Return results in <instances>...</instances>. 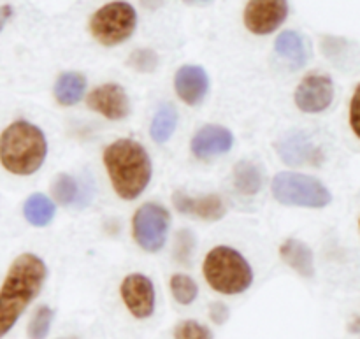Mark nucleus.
<instances>
[{"label": "nucleus", "instance_id": "7c9ffc66", "mask_svg": "<svg viewBox=\"0 0 360 339\" xmlns=\"http://www.w3.org/2000/svg\"><path fill=\"white\" fill-rule=\"evenodd\" d=\"M141 2H143V6L148 7V9H157V7L162 6L164 0H141Z\"/></svg>", "mask_w": 360, "mask_h": 339}, {"label": "nucleus", "instance_id": "bb28decb", "mask_svg": "<svg viewBox=\"0 0 360 339\" xmlns=\"http://www.w3.org/2000/svg\"><path fill=\"white\" fill-rule=\"evenodd\" d=\"M129 65L137 72H153L158 67V55L151 49H137L130 55Z\"/></svg>", "mask_w": 360, "mask_h": 339}, {"label": "nucleus", "instance_id": "a211bd4d", "mask_svg": "<svg viewBox=\"0 0 360 339\" xmlns=\"http://www.w3.org/2000/svg\"><path fill=\"white\" fill-rule=\"evenodd\" d=\"M51 193L56 203L62 204V206H84L86 204L84 196H91L83 185H79V181L74 176L65 174V172L53 179Z\"/></svg>", "mask_w": 360, "mask_h": 339}, {"label": "nucleus", "instance_id": "1a4fd4ad", "mask_svg": "<svg viewBox=\"0 0 360 339\" xmlns=\"http://www.w3.org/2000/svg\"><path fill=\"white\" fill-rule=\"evenodd\" d=\"M288 16L287 0H250L245 7V25L252 34L267 35Z\"/></svg>", "mask_w": 360, "mask_h": 339}, {"label": "nucleus", "instance_id": "f8f14e48", "mask_svg": "<svg viewBox=\"0 0 360 339\" xmlns=\"http://www.w3.org/2000/svg\"><path fill=\"white\" fill-rule=\"evenodd\" d=\"M88 108L97 111L108 120H123L130 113V101L123 87L116 83H105L95 88L86 98Z\"/></svg>", "mask_w": 360, "mask_h": 339}, {"label": "nucleus", "instance_id": "ddd939ff", "mask_svg": "<svg viewBox=\"0 0 360 339\" xmlns=\"http://www.w3.org/2000/svg\"><path fill=\"white\" fill-rule=\"evenodd\" d=\"M234 146V136L221 125H206L195 132L190 143L193 157L199 160H211L218 155H225Z\"/></svg>", "mask_w": 360, "mask_h": 339}, {"label": "nucleus", "instance_id": "c85d7f7f", "mask_svg": "<svg viewBox=\"0 0 360 339\" xmlns=\"http://www.w3.org/2000/svg\"><path fill=\"white\" fill-rule=\"evenodd\" d=\"M229 316H231V312H229L227 305H224V302H213V305L210 306V319L213 320L217 326H221V324L227 322Z\"/></svg>", "mask_w": 360, "mask_h": 339}, {"label": "nucleus", "instance_id": "a878e982", "mask_svg": "<svg viewBox=\"0 0 360 339\" xmlns=\"http://www.w3.org/2000/svg\"><path fill=\"white\" fill-rule=\"evenodd\" d=\"M174 339H213V333L195 320H183L174 327Z\"/></svg>", "mask_w": 360, "mask_h": 339}, {"label": "nucleus", "instance_id": "9d476101", "mask_svg": "<svg viewBox=\"0 0 360 339\" xmlns=\"http://www.w3.org/2000/svg\"><path fill=\"white\" fill-rule=\"evenodd\" d=\"M294 101L302 113L316 115L326 111L334 101L333 79L326 74H309L295 88Z\"/></svg>", "mask_w": 360, "mask_h": 339}, {"label": "nucleus", "instance_id": "f704fd0d", "mask_svg": "<svg viewBox=\"0 0 360 339\" xmlns=\"http://www.w3.org/2000/svg\"><path fill=\"white\" fill-rule=\"evenodd\" d=\"M359 224H360V222H359Z\"/></svg>", "mask_w": 360, "mask_h": 339}, {"label": "nucleus", "instance_id": "6ab92c4d", "mask_svg": "<svg viewBox=\"0 0 360 339\" xmlns=\"http://www.w3.org/2000/svg\"><path fill=\"white\" fill-rule=\"evenodd\" d=\"M86 90V77L79 72L60 74L55 83V98L60 105H76Z\"/></svg>", "mask_w": 360, "mask_h": 339}, {"label": "nucleus", "instance_id": "72a5a7b5", "mask_svg": "<svg viewBox=\"0 0 360 339\" xmlns=\"http://www.w3.org/2000/svg\"><path fill=\"white\" fill-rule=\"evenodd\" d=\"M58 339H79V338H72V336H70V338H58Z\"/></svg>", "mask_w": 360, "mask_h": 339}, {"label": "nucleus", "instance_id": "4468645a", "mask_svg": "<svg viewBox=\"0 0 360 339\" xmlns=\"http://www.w3.org/2000/svg\"><path fill=\"white\" fill-rule=\"evenodd\" d=\"M174 90L185 104L199 105L210 90V77L202 67L183 65L174 76Z\"/></svg>", "mask_w": 360, "mask_h": 339}, {"label": "nucleus", "instance_id": "f257e3e1", "mask_svg": "<svg viewBox=\"0 0 360 339\" xmlns=\"http://www.w3.org/2000/svg\"><path fill=\"white\" fill-rule=\"evenodd\" d=\"M46 276L44 260L34 253H23L11 264L0 288V339L16 326L27 306L37 298Z\"/></svg>", "mask_w": 360, "mask_h": 339}, {"label": "nucleus", "instance_id": "b1692460", "mask_svg": "<svg viewBox=\"0 0 360 339\" xmlns=\"http://www.w3.org/2000/svg\"><path fill=\"white\" fill-rule=\"evenodd\" d=\"M53 309L49 306H39L35 313L32 315L30 322H28V338L30 339H46L49 334L53 324Z\"/></svg>", "mask_w": 360, "mask_h": 339}, {"label": "nucleus", "instance_id": "20e7f679", "mask_svg": "<svg viewBox=\"0 0 360 339\" xmlns=\"http://www.w3.org/2000/svg\"><path fill=\"white\" fill-rule=\"evenodd\" d=\"M202 273L210 287L224 295L243 294L253 283L252 266L231 246H214L204 259Z\"/></svg>", "mask_w": 360, "mask_h": 339}, {"label": "nucleus", "instance_id": "0eeeda50", "mask_svg": "<svg viewBox=\"0 0 360 339\" xmlns=\"http://www.w3.org/2000/svg\"><path fill=\"white\" fill-rule=\"evenodd\" d=\"M171 215L164 206L146 203L136 211L132 218V234L144 252L157 253L164 248L167 239Z\"/></svg>", "mask_w": 360, "mask_h": 339}, {"label": "nucleus", "instance_id": "cd10ccee", "mask_svg": "<svg viewBox=\"0 0 360 339\" xmlns=\"http://www.w3.org/2000/svg\"><path fill=\"white\" fill-rule=\"evenodd\" d=\"M350 127L352 132L360 139V84L355 88L350 101Z\"/></svg>", "mask_w": 360, "mask_h": 339}, {"label": "nucleus", "instance_id": "c756f323", "mask_svg": "<svg viewBox=\"0 0 360 339\" xmlns=\"http://www.w3.org/2000/svg\"><path fill=\"white\" fill-rule=\"evenodd\" d=\"M11 16H13V7L11 6L0 7V32L4 30V27H6L7 21L11 20Z\"/></svg>", "mask_w": 360, "mask_h": 339}, {"label": "nucleus", "instance_id": "aec40b11", "mask_svg": "<svg viewBox=\"0 0 360 339\" xmlns=\"http://www.w3.org/2000/svg\"><path fill=\"white\" fill-rule=\"evenodd\" d=\"M232 181H234V188L241 196H257L260 192V188H262L264 183L262 171L253 162L241 160L234 165Z\"/></svg>", "mask_w": 360, "mask_h": 339}, {"label": "nucleus", "instance_id": "f3484780", "mask_svg": "<svg viewBox=\"0 0 360 339\" xmlns=\"http://www.w3.org/2000/svg\"><path fill=\"white\" fill-rule=\"evenodd\" d=\"M274 49L292 69H301L309 60V44L299 32H281L274 42Z\"/></svg>", "mask_w": 360, "mask_h": 339}, {"label": "nucleus", "instance_id": "2f4dec72", "mask_svg": "<svg viewBox=\"0 0 360 339\" xmlns=\"http://www.w3.org/2000/svg\"><path fill=\"white\" fill-rule=\"evenodd\" d=\"M350 331H352V333H355V334H360V316H359V319H355L354 322L350 324Z\"/></svg>", "mask_w": 360, "mask_h": 339}, {"label": "nucleus", "instance_id": "2eb2a0df", "mask_svg": "<svg viewBox=\"0 0 360 339\" xmlns=\"http://www.w3.org/2000/svg\"><path fill=\"white\" fill-rule=\"evenodd\" d=\"M172 204L179 213L202 218L206 222H217L224 218L225 215L224 200L214 193L202 197H190L185 192H174L172 193Z\"/></svg>", "mask_w": 360, "mask_h": 339}, {"label": "nucleus", "instance_id": "dca6fc26", "mask_svg": "<svg viewBox=\"0 0 360 339\" xmlns=\"http://www.w3.org/2000/svg\"><path fill=\"white\" fill-rule=\"evenodd\" d=\"M280 257L288 267L301 274L302 278L315 276V255L313 250L301 239L290 238L281 243Z\"/></svg>", "mask_w": 360, "mask_h": 339}, {"label": "nucleus", "instance_id": "6e6552de", "mask_svg": "<svg viewBox=\"0 0 360 339\" xmlns=\"http://www.w3.org/2000/svg\"><path fill=\"white\" fill-rule=\"evenodd\" d=\"M120 295L130 315L137 320L150 319L155 313V285L146 274L132 273L123 278L120 285Z\"/></svg>", "mask_w": 360, "mask_h": 339}, {"label": "nucleus", "instance_id": "412c9836", "mask_svg": "<svg viewBox=\"0 0 360 339\" xmlns=\"http://www.w3.org/2000/svg\"><path fill=\"white\" fill-rule=\"evenodd\" d=\"M56 207L49 197L44 193H32L23 206V215L27 222L34 227H46L55 218Z\"/></svg>", "mask_w": 360, "mask_h": 339}, {"label": "nucleus", "instance_id": "393cba45", "mask_svg": "<svg viewBox=\"0 0 360 339\" xmlns=\"http://www.w3.org/2000/svg\"><path fill=\"white\" fill-rule=\"evenodd\" d=\"M193 250H195V234L192 231H188V229L179 231L174 243V259L179 264L188 266L190 259L193 255Z\"/></svg>", "mask_w": 360, "mask_h": 339}, {"label": "nucleus", "instance_id": "4be33fe9", "mask_svg": "<svg viewBox=\"0 0 360 339\" xmlns=\"http://www.w3.org/2000/svg\"><path fill=\"white\" fill-rule=\"evenodd\" d=\"M176 127H178V111L172 104H164L158 108L153 120H151L150 134L155 143L164 144L171 139Z\"/></svg>", "mask_w": 360, "mask_h": 339}, {"label": "nucleus", "instance_id": "7ed1b4c3", "mask_svg": "<svg viewBox=\"0 0 360 339\" xmlns=\"http://www.w3.org/2000/svg\"><path fill=\"white\" fill-rule=\"evenodd\" d=\"M48 155L44 132L27 120L11 123L0 136V164L16 176H30L42 167Z\"/></svg>", "mask_w": 360, "mask_h": 339}, {"label": "nucleus", "instance_id": "f03ea898", "mask_svg": "<svg viewBox=\"0 0 360 339\" xmlns=\"http://www.w3.org/2000/svg\"><path fill=\"white\" fill-rule=\"evenodd\" d=\"M104 165L118 197L134 200L150 185L151 158L144 146L132 139H118L104 150Z\"/></svg>", "mask_w": 360, "mask_h": 339}, {"label": "nucleus", "instance_id": "423d86ee", "mask_svg": "<svg viewBox=\"0 0 360 339\" xmlns=\"http://www.w3.org/2000/svg\"><path fill=\"white\" fill-rule=\"evenodd\" d=\"M137 27V13L129 2H109L95 11L90 20V32L95 41L104 46L125 42Z\"/></svg>", "mask_w": 360, "mask_h": 339}, {"label": "nucleus", "instance_id": "473e14b6", "mask_svg": "<svg viewBox=\"0 0 360 339\" xmlns=\"http://www.w3.org/2000/svg\"><path fill=\"white\" fill-rule=\"evenodd\" d=\"M185 2H188V4H206V2H211V0H185Z\"/></svg>", "mask_w": 360, "mask_h": 339}, {"label": "nucleus", "instance_id": "39448f33", "mask_svg": "<svg viewBox=\"0 0 360 339\" xmlns=\"http://www.w3.org/2000/svg\"><path fill=\"white\" fill-rule=\"evenodd\" d=\"M271 192L274 199L285 206L320 210L333 200L329 188L320 179L301 172H278L271 183Z\"/></svg>", "mask_w": 360, "mask_h": 339}, {"label": "nucleus", "instance_id": "9b49d317", "mask_svg": "<svg viewBox=\"0 0 360 339\" xmlns=\"http://www.w3.org/2000/svg\"><path fill=\"white\" fill-rule=\"evenodd\" d=\"M276 153L281 160L292 167L302 165H320L323 160V153L311 141V137L301 130L287 134L276 143Z\"/></svg>", "mask_w": 360, "mask_h": 339}, {"label": "nucleus", "instance_id": "5701e85b", "mask_svg": "<svg viewBox=\"0 0 360 339\" xmlns=\"http://www.w3.org/2000/svg\"><path fill=\"white\" fill-rule=\"evenodd\" d=\"M169 287H171L172 298L183 306L192 305L197 299V295H199V287H197L195 280L190 278L188 274H172L171 281H169Z\"/></svg>", "mask_w": 360, "mask_h": 339}]
</instances>
